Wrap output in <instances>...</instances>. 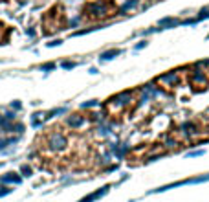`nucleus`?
<instances>
[{
	"label": "nucleus",
	"instance_id": "obj_20",
	"mask_svg": "<svg viewBox=\"0 0 209 202\" xmlns=\"http://www.w3.org/2000/svg\"><path fill=\"white\" fill-rule=\"evenodd\" d=\"M116 169H118V166H110V167H106L108 173H112V171H116Z\"/></svg>",
	"mask_w": 209,
	"mask_h": 202
},
{
	"label": "nucleus",
	"instance_id": "obj_8",
	"mask_svg": "<svg viewBox=\"0 0 209 202\" xmlns=\"http://www.w3.org/2000/svg\"><path fill=\"white\" fill-rule=\"evenodd\" d=\"M64 123H66V127H70V129H81V127L86 123V116H83V114H70Z\"/></svg>",
	"mask_w": 209,
	"mask_h": 202
},
{
	"label": "nucleus",
	"instance_id": "obj_7",
	"mask_svg": "<svg viewBox=\"0 0 209 202\" xmlns=\"http://www.w3.org/2000/svg\"><path fill=\"white\" fill-rule=\"evenodd\" d=\"M189 83H191L193 86H200V88L204 90V88L209 85V77L206 75V72H202L200 68L195 66V70H193L191 75H189Z\"/></svg>",
	"mask_w": 209,
	"mask_h": 202
},
{
	"label": "nucleus",
	"instance_id": "obj_19",
	"mask_svg": "<svg viewBox=\"0 0 209 202\" xmlns=\"http://www.w3.org/2000/svg\"><path fill=\"white\" fill-rule=\"evenodd\" d=\"M97 105H99L97 101H86V103L81 105V109H92V107H97Z\"/></svg>",
	"mask_w": 209,
	"mask_h": 202
},
{
	"label": "nucleus",
	"instance_id": "obj_16",
	"mask_svg": "<svg viewBox=\"0 0 209 202\" xmlns=\"http://www.w3.org/2000/svg\"><path fill=\"white\" fill-rule=\"evenodd\" d=\"M140 4V0H127L123 6H121V13H127L129 9H132V7H136Z\"/></svg>",
	"mask_w": 209,
	"mask_h": 202
},
{
	"label": "nucleus",
	"instance_id": "obj_3",
	"mask_svg": "<svg viewBox=\"0 0 209 202\" xmlns=\"http://www.w3.org/2000/svg\"><path fill=\"white\" fill-rule=\"evenodd\" d=\"M209 182V173L206 175H198V177H191V178H185V180H176V182H171V184H165V186H160L156 189H149L147 195H156V193H165L169 189H174V188H182V186H195V184H206Z\"/></svg>",
	"mask_w": 209,
	"mask_h": 202
},
{
	"label": "nucleus",
	"instance_id": "obj_5",
	"mask_svg": "<svg viewBox=\"0 0 209 202\" xmlns=\"http://www.w3.org/2000/svg\"><path fill=\"white\" fill-rule=\"evenodd\" d=\"M132 96H134V92H132V90H125V92H119V94H116V96H112V97L108 99V105H110V107H118V109H123V107H127V105L132 101Z\"/></svg>",
	"mask_w": 209,
	"mask_h": 202
},
{
	"label": "nucleus",
	"instance_id": "obj_2",
	"mask_svg": "<svg viewBox=\"0 0 209 202\" xmlns=\"http://www.w3.org/2000/svg\"><path fill=\"white\" fill-rule=\"evenodd\" d=\"M114 9L112 0H95V2H88L83 7V17L88 18H105L110 15V11Z\"/></svg>",
	"mask_w": 209,
	"mask_h": 202
},
{
	"label": "nucleus",
	"instance_id": "obj_9",
	"mask_svg": "<svg viewBox=\"0 0 209 202\" xmlns=\"http://www.w3.org/2000/svg\"><path fill=\"white\" fill-rule=\"evenodd\" d=\"M180 131L184 132V136L185 138H195V136H198V125L195 123V121H184L182 125H180Z\"/></svg>",
	"mask_w": 209,
	"mask_h": 202
},
{
	"label": "nucleus",
	"instance_id": "obj_1",
	"mask_svg": "<svg viewBox=\"0 0 209 202\" xmlns=\"http://www.w3.org/2000/svg\"><path fill=\"white\" fill-rule=\"evenodd\" d=\"M66 24H68V20H66L64 9L61 4L51 6L40 18V28H42L44 35H51L55 31H61V29H64Z\"/></svg>",
	"mask_w": 209,
	"mask_h": 202
},
{
	"label": "nucleus",
	"instance_id": "obj_14",
	"mask_svg": "<svg viewBox=\"0 0 209 202\" xmlns=\"http://www.w3.org/2000/svg\"><path fill=\"white\" fill-rule=\"evenodd\" d=\"M163 143H165V149H178L180 147V142L176 138H173L171 134H165L163 136Z\"/></svg>",
	"mask_w": 209,
	"mask_h": 202
},
{
	"label": "nucleus",
	"instance_id": "obj_21",
	"mask_svg": "<svg viewBox=\"0 0 209 202\" xmlns=\"http://www.w3.org/2000/svg\"><path fill=\"white\" fill-rule=\"evenodd\" d=\"M0 2H9V0H0Z\"/></svg>",
	"mask_w": 209,
	"mask_h": 202
},
{
	"label": "nucleus",
	"instance_id": "obj_6",
	"mask_svg": "<svg viewBox=\"0 0 209 202\" xmlns=\"http://www.w3.org/2000/svg\"><path fill=\"white\" fill-rule=\"evenodd\" d=\"M180 81H182V79H180L178 70H173V72H167V74H162V75L156 77V83H158V85H162V86H169V88L176 86Z\"/></svg>",
	"mask_w": 209,
	"mask_h": 202
},
{
	"label": "nucleus",
	"instance_id": "obj_13",
	"mask_svg": "<svg viewBox=\"0 0 209 202\" xmlns=\"http://www.w3.org/2000/svg\"><path fill=\"white\" fill-rule=\"evenodd\" d=\"M9 35H11V28L0 20V42H2V44H6V42L9 40Z\"/></svg>",
	"mask_w": 209,
	"mask_h": 202
},
{
	"label": "nucleus",
	"instance_id": "obj_4",
	"mask_svg": "<svg viewBox=\"0 0 209 202\" xmlns=\"http://www.w3.org/2000/svg\"><path fill=\"white\" fill-rule=\"evenodd\" d=\"M48 147H50V151L61 153V151H64V149L68 147V138H66L62 132L53 131V132L48 136Z\"/></svg>",
	"mask_w": 209,
	"mask_h": 202
},
{
	"label": "nucleus",
	"instance_id": "obj_10",
	"mask_svg": "<svg viewBox=\"0 0 209 202\" xmlns=\"http://www.w3.org/2000/svg\"><path fill=\"white\" fill-rule=\"evenodd\" d=\"M110 188H112V186H103L101 189H97L95 193H90V195H86L84 199H81L79 202H94V200H97V199H103V197H105V195L110 191Z\"/></svg>",
	"mask_w": 209,
	"mask_h": 202
},
{
	"label": "nucleus",
	"instance_id": "obj_12",
	"mask_svg": "<svg viewBox=\"0 0 209 202\" xmlns=\"http://www.w3.org/2000/svg\"><path fill=\"white\" fill-rule=\"evenodd\" d=\"M158 24L160 26H167V29H171V28H178L180 26V20L178 18H173V17H163V18H160Z\"/></svg>",
	"mask_w": 209,
	"mask_h": 202
},
{
	"label": "nucleus",
	"instance_id": "obj_11",
	"mask_svg": "<svg viewBox=\"0 0 209 202\" xmlns=\"http://www.w3.org/2000/svg\"><path fill=\"white\" fill-rule=\"evenodd\" d=\"M165 149H162V147H154V149H151L149 153H147V156H145V160L147 162H156L158 158H162V156H165Z\"/></svg>",
	"mask_w": 209,
	"mask_h": 202
},
{
	"label": "nucleus",
	"instance_id": "obj_17",
	"mask_svg": "<svg viewBox=\"0 0 209 202\" xmlns=\"http://www.w3.org/2000/svg\"><path fill=\"white\" fill-rule=\"evenodd\" d=\"M204 154H206L204 149H195V151H189V153L185 154V158H200V156H204Z\"/></svg>",
	"mask_w": 209,
	"mask_h": 202
},
{
	"label": "nucleus",
	"instance_id": "obj_15",
	"mask_svg": "<svg viewBox=\"0 0 209 202\" xmlns=\"http://www.w3.org/2000/svg\"><path fill=\"white\" fill-rule=\"evenodd\" d=\"M118 55H121V50L119 48H114V50H108V51L101 53V61H110V59H114Z\"/></svg>",
	"mask_w": 209,
	"mask_h": 202
},
{
	"label": "nucleus",
	"instance_id": "obj_18",
	"mask_svg": "<svg viewBox=\"0 0 209 202\" xmlns=\"http://www.w3.org/2000/svg\"><path fill=\"white\" fill-rule=\"evenodd\" d=\"M147 40H141V42H138L136 46H134V51H140V50H143V48H147Z\"/></svg>",
	"mask_w": 209,
	"mask_h": 202
}]
</instances>
